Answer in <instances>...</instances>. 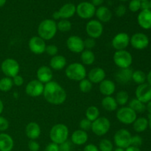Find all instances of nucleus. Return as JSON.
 I'll use <instances>...</instances> for the list:
<instances>
[{
	"mask_svg": "<svg viewBox=\"0 0 151 151\" xmlns=\"http://www.w3.org/2000/svg\"><path fill=\"white\" fill-rule=\"evenodd\" d=\"M43 95L47 103L54 106L63 104L67 97L64 88L57 82L52 81L44 84Z\"/></svg>",
	"mask_w": 151,
	"mask_h": 151,
	"instance_id": "1",
	"label": "nucleus"
},
{
	"mask_svg": "<svg viewBox=\"0 0 151 151\" xmlns=\"http://www.w3.org/2000/svg\"><path fill=\"white\" fill-rule=\"evenodd\" d=\"M37 31L40 38L44 41H50L52 39L57 33V23L53 19H44L39 24Z\"/></svg>",
	"mask_w": 151,
	"mask_h": 151,
	"instance_id": "2",
	"label": "nucleus"
},
{
	"mask_svg": "<svg viewBox=\"0 0 151 151\" xmlns=\"http://www.w3.org/2000/svg\"><path fill=\"white\" fill-rule=\"evenodd\" d=\"M65 75L66 78L71 81L80 82L86 78L87 75V71L83 63L75 62L66 66L65 69Z\"/></svg>",
	"mask_w": 151,
	"mask_h": 151,
	"instance_id": "3",
	"label": "nucleus"
},
{
	"mask_svg": "<svg viewBox=\"0 0 151 151\" xmlns=\"http://www.w3.org/2000/svg\"><path fill=\"white\" fill-rule=\"evenodd\" d=\"M69 131L66 125L62 123L53 125L50 131V138L52 142L60 145L67 141L69 138Z\"/></svg>",
	"mask_w": 151,
	"mask_h": 151,
	"instance_id": "4",
	"label": "nucleus"
},
{
	"mask_svg": "<svg viewBox=\"0 0 151 151\" xmlns=\"http://www.w3.org/2000/svg\"><path fill=\"white\" fill-rule=\"evenodd\" d=\"M114 63L119 69H126L131 67L133 63V56L127 50L116 51L113 56Z\"/></svg>",
	"mask_w": 151,
	"mask_h": 151,
	"instance_id": "5",
	"label": "nucleus"
},
{
	"mask_svg": "<svg viewBox=\"0 0 151 151\" xmlns=\"http://www.w3.org/2000/svg\"><path fill=\"white\" fill-rule=\"evenodd\" d=\"M1 70L5 77L13 78L19 75L20 65L16 60L8 58L1 62Z\"/></svg>",
	"mask_w": 151,
	"mask_h": 151,
	"instance_id": "6",
	"label": "nucleus"
},
{
	"mask_svg": "<svg viewBox=\"0 0 151 151\" xmlns=\"http://www.w3.org/2000/svg\"><path fill=\"white\" fill-rule=\"evenodd\" d=\"M110 128V120L105 116H100L96 120L93 121L91 130L95 135L103 137L109 132Z\"/></svg>",
	"mask_w": 151,
	"mask_h": 151,
	"instance_id": "7",
	"label": "nucleus"
},
{
	"mask_svg": "<svg viewBox=\"0 0 151 151\" xmlns=\"http://www.w3.org/2000/svg\"><path fill=\"white\" fill-rule=\"evenodd\" d=\"M131 132L125 128H122L116 131L114 136V142L117 147L126 149L131 145Z\"/></svg>",
	"mask_w": 151,
	"mask_h": 151,
	"instance_id": "8",
	"label": "nucleus"
},
{
	"mask_svg": "<svg viewBox=\"0 0 151 151\" xmlns=\"http://www.w3.org/2000/svg\"><path fill=\"white\" fill-rule=\"evenodd\" d=\"M118 121L124 125H131L137 118V114L128 106H122L116 111Z\"/></svg>",
	"mask_w": 151,
	"mask_h": 151,
	"instance_id": "9",
	"label": "nucleus"
},
{
	"mask_svg": "<svg viewBox=\"0 0 151 151\" xmlns=\"http://www.w3.org/2000/svg\"><path fill=\"white\" fill-rule=\"evenodd\" d=\"M95 12L96 7L89 1H82L76 6V13L83 19H91Z\"/></svg>",
	"mask_w": 151,
	"mask_h": 151,
	"instance_id": "10",
	"label": "nucleus"
},
{
	"mask_svg": "<svg viewBox=\"0 0 151 151\" xmlns=\"http://www.w3.org/2000/svg\"><path fill=\"white\" fill-rule=\"evenodd\" d=\"M86 32L89 38L94 39L99 38L103 33V23L97 19H91L86 25Z\"/></svg>",
	"mask_w": 151,
	"mask_h": 151,
	"instance_id": "11",
	"label": "nucleus"
},
{
	"mask_svg": "<svg viewBox=\"0 0 151 151\" xmlns=\"http://www.w3.org/2000/svg\"><path fill=\"white\" fill-rule=\"evenodd\" d=\"M149 44H150L149 38L143 32H137L130 37V44L135 50H145L148 47Z\"/></svg>",
	"mask_w": 151,
	"mask_h": 151,
	"instance_id": "12",
	"label": "nucleus"
},
{
	"mask_svg": "<svg viewBox=\"0 0 151 151\" xmlns=\"http://www.w3.org/2000/svg\"><path fill=\"white\" fill-rule=\"evenodd\" d=\"M44 90V84L38 80H32L27 84L25 92L28 96L32 97H38L43 95Z\"/></svg>",
	"mask_w": 151,
	"mask_h": 151,
	"instance_id": "13",
	"label": "nucleus"
},
{
	"mask_svg": "<svg viewBox=\"0 0 151 151\" xmlns=\"http://www.w3.org/2000/svg\"><path fill=\"white\" fill-rule=\"evenodd\" d=\"M130 36L126 32H119L114 35L111 41V45L116 51L124 50L129 46Z\"/></svg>",
	"mask_w": 151,
	"mask_h": 151,
	"instance_id": "14",
	"label": "nucleus"
},
{
	"mask_svg": "<svg viewBox=\"0 0 151 151\" xmlns=\"http://www.w3.org/2000/svg\"><path fill=\"white\" fill-rule=\"evenodd\" d=\"M68 50L74 53H81L84 50V40L78 35H71L66 40Z\"/></svg>",
	"mask_w": 151,
	"mask_h": 151,
	"instance_id": "15",
	"label": "nucleus"
},
{
	"mask_svg": "<svg viewBox=\"0 0 151 151\" xmlns=\"http://www.w3.org/2000/svg\"><path fill=\"white\" fill-rule=\"evenodd\" d=\"M28 47L29 50L34 54L42 55L45 52L47 44L46 41L38 35V36L32 37L29 39L28 42Z\"/></svg>",
	"mask_w": 151,
	"mask_h": 151,
	"instance_id": "16",
	"label": "nucleus"
},
{
	"mask_svg": "<svg viewBox=\"0 0 151 151\" xmlns=\"http://www.w3.org/2000/svg\"><path fill=\"white\" fill-rule=\"evenodd\" d=\"M136 98L145 104L151 100V86L147 83L139 85L135 91Z\"/></svg>",
	"mask_w": 151,
	"mask_h": 151,
	"instance_id": "17",
	"label": "nucleus"
},
{
	"mask_svg": "<svg viewBox=\"0 0 151 151\" xmlns=\"http://www.w3.org/2000/svg\"><path fill=\"white\" fill-rule=\"evenodd\" d=\"M106 72L103 68L100 67L93 68L88 73V79L92 84H100L106 79Z\"/></svg>",
	"mask_w": 151,
	"mask_h": 151,
	"instance_id": "18",
	"label": "nucleus"
},
{
	"mask_svg": "<svg viewBox=\"0 0 151 151\" xmlns=\"http://www.w3.org/2000/svg\"><path fill=\"white\" fill-rule=\"evenodd\" d=\"M37 80L43 84H46L47 83L52 81L53 78L52 70L50 66H42L38 69L36 72Z\"/></svg>",
	"mask_w": 151,
	"mask_h": 151,
	"instance_id": "19",
	"label": "nucleus"
},
{
	"mask_svg": "<svg viewBox=\"0 0 151 151\" xmlns=\"http://www.w3.org/2000/svg\"><path fill=\"white\" fill-rule=\"evenodd\" d=\"M134 71L131 68L119 69L115 73V80L120 84H127L132 81V75Z\"/></svg>",
	"mask_w": 151,
	"mask_h": 151,
	"instance_id": "20",
	"label": "nucleus"
},
{
	"mask_svg": "<svg viewBox=\"0 0 151 151\" xmlns=\"http://www.w3.org/2000/svg\"><path fill=\"white\" fill-rule=\"evenodd\" d=\"M26 136L30 140H35L41 136V129L40 125L35 122H30L25 128Z\"/></svg>",
	"mask_w": 151,
	"mask_h": 151,
	"instance_id": "21",
	"label": "nucleus"
},
{
	"mask_svg": "<svg viewBox=\"0 0 151 151\" xmlns=\"http://www.w3.org/2000/svg\"><path fill=\"white\" fill-rule=\"evenodd\" d=\"M137 22L142 29H151V10H141L137 16Z\"/></svg>",
	"mask_w": 151,
	"mask_h": 151,
	"instance_id": "22",
	"label": "nucleus"
},
{
	"mask_svg": "<svg viewBox=\"0 0 151 151\" xmlns=\"http://www.w3.org/2000/svg\"><path fill=\"white\" fill-rule=\"evenodd\" d=\"M99 90L100 92L105 97L112 96V94H114L116 91V84L111 80L105 79L99 85Z\"/></svg>",
	"mask_w": 151,
	"mask_h": 151,
	"instance_id": "23",
	"label": "nucleus"
},
{
	"mask_svg": "<svg viewBox=\"0 0 151 151\" xmlns=\"http://www.w3.org/2000/svg\"><path fill=\"white\" fill-rule=\"evenodd\" d=\"M88 139V135L86 131L81 129L76 130L71 135V142L75 145H83Z\"/></svg>",
	"mask_w": 151,
	"mask_h": 151,
	"instance_id": "24",
	"label": "nucleus"
},
{
	"mask_svg": "<svg viewBox=\"0 0 151 151\" xmlns=\"http://www.w3.org/2000/svg\"><path fill=\"white\" fill-rule=\"evenodd\" d=\"M95 16L97 20L101 23H108L112 19L111 11L106 6H100L96 9Z\"/></svg>",
	"mask_w": 151,
	"mask_h": 151,
	"instance_id": "25",
	"label": "nucleus"
},
{
	"mask_svg": "<svg viewBox=\"0 0 151 151\" xmlns=\"http://www.w3.org/2000/svg\"><path fill=\"white\" fill-rule=\"evenodd\" d=\"M14 147V141L10 135L6 133H0V151H12Z\"/></svg>",
	"mask_w": 151,
	"mask_h": 151,
	"instance_id": "26",
	"label": "nucleus"
},
{
	"mask_svg": "<svg viewBox=\"0 0 151 151\" xmlns=\"http://www.w3.org/2000/svg\"><path fill=\"white\" fill-rule=\"evenodd\" d=\"M67 64L66 58L60 55H57L52 57L50 60V67L55 71H60L64 69Z\"/></svg>",
	"mask_w": 151,
	"mask_h": 151,
	"instance_id": "27",
	"label": "nucleus"
},
{
	"mask_svg": "<svg viewBox=\"0 0 151 151\" xmlns=\"http://www.w3.org/2000/svg\"><path fill=\"white\" fill-rule=\"evenodd\" d=\"M60 19H69L76 13V6L72 3L64 4L58 10Z\"/></svg>",
	"mask_w": 151,
	"mask_h": 151,
	"instance_id": "28",
	"label": "nucleus"
},
{
	"mask_svg": "<svg viewBox=\"0 0 151 151\" xmlns=\"http://www.w3.org/2000/svg\"><path fill=\"white\" fill-rule=\"evenodd\" d=\"M101 105L103 109L109 112L114 111L117 109L118 107L116 100L112 96H107V97H105L104 98H103L101 101Z\"/></svg>",
	"mask_w": 151,
	"mask_h": 151,
	"instance_id": "29",
	"label": "nucleus"
},
{
	"mask_svg": "<svg viewBox=\"0 0 151 151\" xmlns=\"http://www.w3.org/2000/svg\"><path fill=\"white\" fill-rule=\"evenodd\" d=\"M134 130L137 133H142L148 128V119L145 117H137L133 123Z\"/></svg>",
	"mask_w": 151,
	"mask_h": 151,
	"instance_id": "30",
	"label": "nucleus"
},
{
	"mask_svg": "<svg viewBox=\"0 0 151 151\" xmlns=\"http://www.w3.org/2000/svg\"><path fill=\"white\" fill-rule=\"evenodd\" d=\"M81 62L83 65L91 66L95 61V55L92 50H84L81 55Z\"/></svg>",
	"mask_w": 151,
	"mask_h": 151,
	"instance_id": "31",
	"label": "nucleus"
},
{
	"mask_svg": "<svg viewBox=\"0 0 151 151\" xmlns=\"http://www.w3.org/2000/svg\"><path fill=\"white\" fill-rule=\"evenodd\" d=\"M128 107L131 108L137 114H142L146 111V104L139 101L137 98H133L130 100L128 103Z\"/></svg>",
	"mask_w": 151,
	"mask_h": 151,
	"instance_id": "32",
	"label": "nucleus"
},
{
	"mask_svg": "<svg viewBox=\"0 0 151 151\" xmlns=\"http://www.w3.org/2000/svg\"><path fill=\"white\" fill-rule=\"evenodd\" d=\"M85 115L86 119H88L91 122H93L100 117V111L97 106H91L86 109Z\"/></svg>",
	"mask_w": 151,
	"mask_h": 151,
	"instance_id": "33",
	"label": "nucleus"
},
{
	"mask_svg": "<svg viewBox=\"0 0 151 151\" xmlns=\"http://www.w3.org/2000/svg\"><path fill=\"white\" fill-rule=\"evenodd\" d=\"M13 79L8 77H4L0 79V91L3 92H7L10 91L13 86Z\"/></svg>",
	"mask_w": 151,
	"mask_h": 151,
	"instance_id": "34",
	"label": "nucleus"
},
{
	"mask_svg": "<svg viewBox=\"0 0 151 151\" xmlns=\"http://www.w3.org/2000/svg\"><path fill=\"white\" fill-rule=\"evenodd\" d=\"M147 80V75L142 70H136L133 72L132 81L138 85L146 83Z\"/></svg>",
	"mask_w": 151,
	"mask_h": 151,
	"instance_id": "35",
	"label": "nucleus"
},
{
	"mask_svg": "<svg viewBox=\"0 0 151 151\" xmlns=\"http://www.w3.org/2000/svg\"><path fill=\"white\" fill-rule=\"evenodd\" d=\"M115 100H116L118 106H121L122 107L125 106L128 103V100H129L128 93L125 91H118L116 94V97H115Z\"/></svg>",
	"mask_w": 151,
	"mask_h": 151,
	"instance_id": "36",
	"label": "nucleus"
},
{
	"mask_svg": "<svg viewBox=\"0 0 151 151\" xmlns=\"http://www.w3.org/2000/svg\"><path fill=\"white\" fill-rule=\"evenodd\" d=\"M57 28L62 32H69L72 29V23L69 19H60L57 23Z\"/></svg>",
	"mask_w": 151,
	"mask_h": 151,
	"instance_id": "37",
	"label": "nucleus"
},
{
	"mask_svg": "<svg viewBox=\"0 0 151 151\" xmlns=\"http://www.w3.org/2000/svg\"><path fill=\"white\" fill-rule=\"evenodd\" d=\"M98 148L100 151H113L114 145L111 140L108 139H103L99 143Z\"/></svg>",
	"mask_w": 151,
	"mask_h": 151,
	"instance_id": "38",
	"label": "nucleus"
},
{
	"mask_svg": "<svg viewBox=\"0 0 151 151\" xmlns=\"http://www.w3.org/2000/svg\"><path fill=\"white\" fill-rule=\"evenodd\" d=\"M93 84L87 78L82 80L79 82V89L83 93H88L92 89Z\"/></svg>",
	"mask_w": 151,
	"mask_h": 151,
	"instance_id": "39",
	"label": "nucleus"
},
{
	"mask_svg": "<svg viewBox=\"0 0 151 151\" xmlns=\"http://www.w3.org/2000/svg\"><path fill=\"white\" fill-rule=\"evenodd\" d=\"M128 9L133 13L141 10V1L139 0H131L128 4Z\"/></svg>",
	"mask_w": 151,
	"mask_h": 151,
	"instance_id": "40",
	"label": "nucleus"
},
{
	"mask_svg": "<svg viewBox=\"0 0 151 151\" xmlns=\"http://www.w3.org/2000/svg\"><path fill=\"white\" fill-rule=\"evenodd\" d=\"M91 124H92V122H91L90 120H88V119H86V118H85V119H83L79 123L80 129L82 130V131H86L87 132L88 131L91 130Z\"/></svg>",
	"mask_w": 151,
	"mask_h": 151,
	"instance_id": "41",
	"label": "nucleus"
},
{
	"mask_svg": "<svg viewBox=\"0 0 151 151\" xmlns=\"http://www.w3.org/2000/svg\"><path fill=\"white\" fill-rule=\"evenodd\" d=\"M58 52V48L55 44H50V45H47V47H46L45 52L48 55L51 56V57L57 55Z\"/></svg>",
	"mask_w": 151,
	"mask_h": 151,
	"instance_id": "42",
	"label": "nucleus"
},
{
	"mask_svg": "<svg viewBox=\"0 0 151 151\" xmlns=\"http://www.w3.org/2000/svg\"><path fill=\"white\" fill-rule=\"evenodd\" d=\"M96 46V41L94 38H91L88 37L86 40H84V47L86 50H91L94 49Z\"/></svg>",
	"mask_w": 151,
	"mask_h": 151,
	"instance_id": "43",
	"label": "nucleus"
},
{
	"mask_svg": "<svg viewBox=\"0 0 151 151\" xmlns=\"http://www.w3.org/2000/svg\"><path fill=\"white\" fill-rule=\"evenodd\" d=\"M9 128V122L5 117L0 115V132L3 133Z\"/></svg>",
	"mask_w": 151,
	"mask_h": 151,
	"instance_id": "44",
	"label": "nucleus"
},
{
	"mask_svg": "<svg viewBox=\"0 0 151 151\" xmlns=\"http://www.w3.org/2000/svg\"><path fill=\"white\" fill-rule=\"evenodd\" d=\"M127 8L124 4H119L115 9V15L117 17H122L126 13Z\"/></svg>",
	"mask_w": 151,
	"mask_h": 151,
	"instance_id": "45",
	"label": "nucleus"
},
{
	"mask_svg": "<svg viewBox=\"0 0 151 151\" xmlns=\"http://www.w3.org/2000/svg\"><path fill=\"white\" fill-rule=\"evenodd\" d=\"M142 143L143 139L139 135L132 136V138H131V145L139 147L142 145Z\"/></svg>",
	"mask_w": 151,
	"mask_h": 151,
	"instance_id": "46",
	"label": "nucleus"
},
{
	"mask_svg": "<svg viewBox=\"0 0 151 151\" xmlns=\"http://www.w3.org/2000/svg\"><path fill=\"white\" fill-rule=\"evenodd\" d=\"M58 146L60 151H71V150H72V144H71V142H69V140L58 145Z\"/></svg>",
	"mask_w": 151,
	"mask_h": 151,
	"instance_id": "47",
	"label": "nucleus"
},
{
	"mask_svg": "<svg viewBox=\"0 0 151 151\" xmlns=\"http://www.w3.org/2000/svg\"><path fill=\"white\" fill-rule=\"evenodd\" d=\"M28 148L30 151H38L40 150V145L35 140H29L28 142Z\"/></svg>",
	"mask_w": 151,
	"mask_h": 151,
	"instance_id": "48",
	"label": "nucleus"
},
{
	"mask_svg": "<svg viewBox=\"0 0 151 151\" xmlns=\"http://www.w3.org/2000/svg\"><path fill=\"white\" fill-rule=\"evenodd\" d=\"M12 79H13V85L16 86H21L23 85L24 78H22L21 75H16V76H15L14 78H13Z\"/></svg>",
	"mask_w": 151,
	"mask_h": 151,
	"instance_id": "49",
	"label": "nucleus"
},
{
	"mask_svg": "<svg viewBox=\"0 0 151 151\" xmlns=\"http://www.w3.org/2000/svg\"><path fill=\"white\" fill-rule=\"evenodd\" d=\"M44 151H60L59 150V146L58 145L55 144V143L51 142L50 144L47 145Z\"/></svg>",
	"mask_w": 151,
	"mask_h": 151,
	"instance_id": "50",
	"label": "nucleus"
},
{
	"mask_svg": "<svg viewBox=\"0 0 151 151\" xmlns=\"http://www.w3.org/2000/svg\"><path fill=\"white\" fill-rule=\"evenodd\" d=\"M83 151H100L98 147L94 144H88L85 146Z\"/></svg>",
	"mask_w": 151,
	"mask_h": 151,
	"instance_id": "51",
	"label": "nucleus"
},
{
	"mask_svg": "<svg viewBox=\"0 0 151 151\" xmlns=\"http://www.w3.org/2000/svg\"><path fill=\"white\" fill-rule=\"evenodd\" d=\"M141 10H150V1H149V0L141 1Z\"/></svg>",
	"mask_w": 151,
	"mask_h": 151,
	"instance_id": "52",
	"label": "nucleus"
},
{
	"mask_svg": "<svg viewBox=\"0 0 151 151\" xmlns=\"http://www.w3.org/2000/svg\"><path fill=\"white\" fill-rule=\"evenodd\" d=\"M90 2L94 6V7H100L104 2V0H91Z\"/></svg>",
	"mask_w": 151,
	"mask_h": 151,
	"instance_id": "53",
	"label": "nucleus"
},
{
	"mask_svg": "<svg viewBox=\"0 0 151 151\" xmlns=\"http://www.w3.org/2000/svg\"><path fill=\"white\" fill-rule=\"evenodd\" d=\"M125 151H141L139 147H135V146H129V147H127L126 149H125Z\"/></svg>",
	"mask_w": 151,
	"mask_h": 151,
	"instance_id": "54",
	"label": "nucleus"
},
{
	"mask_svg": "<svg viewBox=\"0 0 151 151\" xmlns=\"http://www.w3.org/2000/svg\"><path fill=\"white\" fill-rule=\"evenodd\" d=\"M52 19L54 21L60 20V14H59L58 11H55L52 13Z\"/></svg>",
	"mask_w": 151,
	"mask_h": 151,
	"instance_id": "55",
	"label": "nucleus"
},
{
	"mask_svg": "<svg viewBox=\"0 0 151 151\" xmlns=\"http://www.w3.org/2000/svg\"><path fill=\"white\" fill-rule=\"evenodd\" d=\"M146 111L148 112V115L151 116V100L146 104Z\"/></svg>",
	"mask_w": 151,
	"mask_h": 151,
	"instance_id": "56",
	"label": "nucleus"
},
{
	"mask_svg": "<svg viewBox=\"0 0 151 151\" xmlns=\"http://www.w3.org/2000/svg\"><path fill=\"white\" fill-rule=\"evenodd\" d=\"M146 81L147 82V83L150 84V85L151 86V70L148 72V73H147V80H146Z\"/></svg>",
	"mask_w": 151,
	"mask_h": 151,
	"instance_id": "57",
	"label": "nucleus"
},
{
	"mask_svg": "<svg viewBox=\"0 0 151 151\" xmlns=\"http://www.w3.org/2000/svg\"><path fill=\"white\" fill-rule=\"evenodd\" d=\"M3 110H4V103H3L2 100L0 99V115L3 112Z\"/></svg>",
	"mask_w": 151,
	"mask_h": 151,
	"instance_id": "58",
	"label": "nucleus"
},
{
	"mask_svg": "<svg viewBox=\"0 0 151 151\" xmlns=\"http://www.w3.org/2000/svg\"><path fill=\"white\" fill-rule=\"evenodd\" d=\"M6 1H7V0H0V7L4 6V4H6Z\"/></svg>",
	"mask_w": 151,
	"mask_h": 151,
	"instance_id": "59",
	"label": "nucleus"
},
{
	"mask_svg": "<svg viewBox=\"0 0 151 151\" xmlns=\"http://www.w3.org/2000/svg\"><path fill=\"white\" fill-rule=\"evenodd\" d=\"M148 127L150 128V129L151 130V116L148 115Z\"/></svg>",
	"mask_w": 151,
	"mask_h": 151,
	"instance_id": "60",
	"label": "nucleus"
},
{
	"mask_svg": "<svg viewBox=\"0 0 151 151\" xmlns=\"http://www.w3.org/2000/svg\"><path fill=\"white\" fill-rule=\"evenodd\" d=\"M113 151H125V149L121 148V147H116V149H114Z\"/></svg>",
	"mask_w": 151,
	"mask_h": 151,
	"instance_id": "61",
	"label": "nucleus"
},
{
	"mask_svg": "<svg viewBox=\"0 0 151 151\" xmlns=\"http://www.w3.org/2000/svg\"><path fill=\"white\" fill-rule=\"evenodd\" d=\"M119 1H128V0H119Z\"/></svg>",
	"mask_w": 151,
	"mask_h": 151,
	"instance_id": "62",
	"label": "nucleus"
},
{
	"mask_svg": "<svg viewBox=\"0 0 151 151\" xmlns=\"http://www.w3.org/2000/svg\"><path fill=\"white\" fill-rule=\"evenodd\" d=\"M149 1H150V9L151 10V0H149Z\"/></svg>",
	"mask_w": 151,
	"mask_h": 151,
	"instance_id": "63",
	"label": "nucleus"
},
{
	"mask_svg": "<svg viewBox=\"0 0 151 151\" xmlns=\"http://www.w3.org/2000/svg\"><path fill=\"white\" fill-rule=\"evenodd\" d=\"M140 1H147V0H139Z\"/></svg>",
	"mask_w": 151,
	"mask_h": 151,
	"instance_id": "64",
	"label": "nucleus"
}]
</instances>
